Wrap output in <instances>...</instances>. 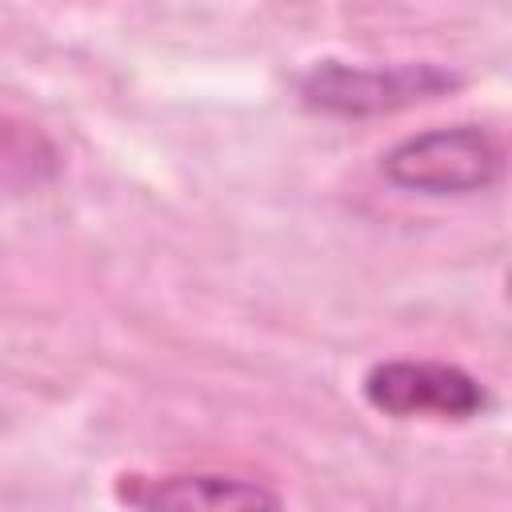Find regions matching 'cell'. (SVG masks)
Segmentation results:
<instances>
[{"mask_svg": "<svg viewBox=\"0 0 512 512\" xmlns=\"http://www.w3.org/2000/svg\"><path fill=\"white\" fill-rule=\"evenodd\" d=\"M392 188L420 196H472L504 176V148L480 124H444L396 140L380 156Z\"/></svg>", "mask_w": 512, "mask_h": 512, "instance_id": "6da1fadb", "label": "cell"}, {"mask_svg": "<svg viewBox=\"0 0 512 512\" xmlns=\"http://www.w3.org/2000/svg\"><path fill=\"white\" fill-rule=\"evenodd\" d=\"M460 84L456 72L440 64H344L320 60L300 76V100L312 112L328 116H380L432 96H444Z\"/></svg>", "mask_w": 512, "mask_h": 512, "instance_id": "7a4b0ae2", "label": "cell"}, {"mask_svg": "<svg viewBox=\"0 0 512 512\" xmlns=\"http://www.w3.org/2000/svg\"><path fill=\"white\" fill-rule=\"evenodd\" d=\"M360 388L376 412L396 420H472L484 416L492 404L488 388L472 372L444 360H380L364 372Z\"/></svg>", "mask_w": 512, "mask_h": 512, "instance_id": "3957f363", "label": "cell"}, {"mask_svg": "<svg viewBox=\"0 0 512 512\" xmlns=\"http://www.w3.org/2000/svg\"><path fill=\"white\" fill-rule=\"evenodd\" d=\"M124 500L136 512H284V500L268 484L228 472L132 476Z\"/></svg>", "mask_w": 512, "mask_h": 512, "instance_id": "277c9868", "label": "cell"}, {"mask_svg": "<svg viewBox=\"0 0 512 512\" xmlns=\"http://www.w3.org/2000/svg\"><path fill=\"white\" fill-rule=\"evenodd\" d=\"M56 168L60 156L44 132L0 116V188H36L52 180Z\"/></svg>", "mask_w": 512, "mask_h": 512, "instance_id": "5b68a950", "label": "cell"}]
</instances>
